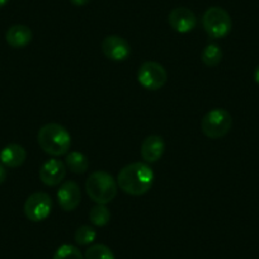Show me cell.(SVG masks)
Here are the masks:
<instances>
[{"instance_id": "5b68a950", "label": "cell", "mask_w": 259, "mask_h": 259, "mask_svg": "<svg viewBox=\"0 0 259 259\" xmlns=\"http://www.w3.org/2000/svg\"><path fill=\"white\" fill-rule=\"evenodd\" d=\"M233 118L228 111L223 108H213L205 114L201 121L202 133L208 139H221L230 131Z\"/></svg>"}, {"instance_id": "44dd1931", "label": "cell", "mask_w": 259, "mask_h": 259, "mask_svg": "<svg viewBox=\"0 0 259 259\" xmlns=\"http://www.w3.org/2000/svg\"><path fill=\"white\" fill-rule=\"evenodd\" d=\"M7 179V170L6 168H4V165L2 163H0V184L4 183Z\"/></svg>"}, {"instance_id": "7402d4cb", "label": "cell", "mask_w": 259, "mask_h": 259, "mask_svg": "<svg viewBox=\"0 0 259 259\" xmlns=\"http://www.w3.org/2000/svg\"><path fill=\"white\" fill-rule=\"evenodd\" d=\"M71 4H74V6L76 7H83V6H87V4L91 2V0H70Z\"/></svg>"}, {"instance_id": "d6986e66", "label": "cell", "mask_w": 259, "mask_h": 259, "mask_svg": "<svg viewBox=\"0 0 259 259\" xmlns=\"http://www.w3.org/2000/svg\"><path fill=\"white\" fill-rule=\"evenodd\" d=\"M96 229L89 225H81L80 228L76 229L75 236H74L76 244H79V245H89V244H92L96 240Z\"/></svg>"}, {"instance_id": "52a82bcc", "label": "cell", "mask_w": 259, "mask_h": 259, "mask_svg": "<svg viewBox=\"0 0 259 259\" xmlns=\"http://www.w3.org/2000/svg\"><path fill=\"white\" fill-rule=\"evenodd\" d=\"M52 210V200L45 192H34L24 202V215L29 221L39 223L46 220Z\"/></svg>"}, {"instance_id": "ac0fdd59", "label": "cell", "mask_w": 259, "mask_h": 259, "mask_svg": "<svg viewBox=\"0 0 259 259\" xmlns=\"http://www.w3.org/2000/svg\"><path fill=\"white\" fill-rule=\"evenodd\" d=\"M84 259H114V254L104 244H94L87 249Z\"/></svg>"}, {"instance_id": "3957f363", "label": "cell", "mask_w": 259, "mask_h": 259, "mask_svg": "<svg viewBox=\"0 0 259 259\" xmlns=\"http://www.w3.org/2000/svg\"><path fill=\"white\" fill-rule=\"evenodd\" d=\"M85 191L89 198L97 205H107L116 198L118 184L111 174L104 170H98L88 177Z\"/></svg>"}, {"instance_id": "8fae6325", "label": "cell", "mask_w": 259, "mask_h": 259, "mask_svg": "<svg viewBox=\"0 0 259 259\" xmlns=\"http://www.w3.org/2000/svg\"><path fill=\"white\" fill-rule=\"evenodd\" d=\"M65 176H66V165L57 159H50L39 169V179L45 186H57L64 181Z\"/></svg>"}, {"instance_id": "ffe728a7", "label": "cell", "mask_w": 259, "mask_h": 259, "mask_svg": "<svg viewBox=\"0 0 259 259\" xmlns=\"http://www.w3.org/2000/svg\"><path fill=\"white\" fill-rule=\"evenodd\" d=\"M52 259H84V255L76 246L64 244L55 251Z\"/></svg>"}, {"instance_id": "e0dca14e", "label": "cell", "mask_w": 259, "mask_h": 259, "mask_svg": "<svg viewBox=\"0 0 259 259\" xmlns=\"http://www.w3.org/2000/svg\"><path fill=\"white\" fill-rule=\"evenodd\" d=\"M89 221L96 226H106L111 221V212L106 205H96L89 211Z\"/></svg>"}, {"instance_id": "6da1fadb", "label": "cell", "mask_w": 259, "mask_h": 259, "mask_svg": "<svg viewBox=\"0 0 259 259\" xmlns=\"http://www.w3.org/2000/svg\"><path fill=\"white\" fill-rule=\"evenodd\" d=\"M154 183L153 169L145 163H133L119 170L117 184L126 194L143 196L148 193Z\"/></svg>"}, {"instance_id": "7c38bea8", "label": "cell", "mask_w": 259, "mask_h": 259, "mask_svg": "<svg viewBox=\"0 0 259 259\" xmlns=\"http://www.w3.org/2000/svg\"><path fill=\"white\" fill-rule=\"evenodd\" d=\"M164 151H165V143H164L163 138L158 135H150L143 141L141 144V158L146 161V163H156L160 160L163 156Z\"/></svg>"}, {"instance_id": "cb8c5ba5", "label": "cell", "mask_w": 259, "mask_h": 259, "mask_svg": "<svg viewBox=\"0 0 259 259\" xmlns=\"http://www.w3.org/2000/svg\"><path fill=\"white\" fill-rule=\"evenodd\" d=\"M8 2H9V0H0V8L6 6V4L8 3Z\"/></svg>"}, {"instance_id": "277c9868", "label": "cell", "mask_w": 259, "mask_h": 259, "mask_svg": "<svg viewBox=\"0 0 259 259\" xmlns=\"http://www.w3.org/2000/svg\"><path fill=\"white\" fill-rule=\"evenodd\" d=\"M202 26L210 38L220 39L230 33L233 22L225 9L220 7H211L203 14Z\"/></svg>"}, {"instance_id": "9a60e30c", "label": "cell", "mask_w": 259, "mask_h": 259, "mask_svg": "<svg viewBox=\"0 0 259 259\" xmlns=\"http://www.w3.org/2000/svg\"><path fill=\"white\" fill-rule=\"evenodd\" d=\"M65 165L69 168V170L73 171L75 174H83L88 170L89 161L84 154L79 153V151H71V153L66 154L65 158Z\"/></svg>"}, {"instance_id": "603a6c76", "label": "cell", "mask_w": 259, "mask_h": 259, "mask_svg": "<svg viewBox=\"0 0 259 259\" xmlns=\"http://www.w3.org/2000/svg\"><path fill=\"white\" fill-rule=\"evenodd\" d=\"M254 80H255L256 84H259V65L256 66L255 71H254Z\"/></svg>"}, {"instance_id": "7a4b0ae2", "label": "cell", "mask_w": 259, "mask_h": 259, "mask_svg": "<svg viewBox=\"0 0 259 259\" xmlns=\"http://www.w3.org/2000/svg\"><path fill=\"white\" fill-rule=\"evenodd\" d=\"M37 141L39 148L51 156L66 155L71 146L70 134L59 123H47L42 126L37 135Z\"/></svg>"}, {"instance_id": "ba28073f", "label": "cell", "mask_w": 259, "mask_h": 259, "mask_svg": "<svg viewBox=\"0 0 259 259\" xmlns=\"http://www.w3.org/2000/svg\"><path fill=\"white\" fill-rule=\"evenodd\" d=\"M57 201H59V206L65 212H71L75 210L80 205L81 201L79 184L74 181L64 182L57 191Z\"/></svg>"}, {"instance_id": "5bb4252c", "label": "cell", "mask_w": 259, "mask_h": 259, "mask_svg": "<svg viewBox=\"0 0 259 259\" xmlns=\"http://www.w3.org/2000/svg\"><path fill=\"white\" fill-rule=\"evenodd\" d=\"M32 38H33V33H32L31 28L23 26V24H14L6 33L7 42L9 46L14 47V49L26 47L27 45L31 44Z\"/></svg>"}, {"instance_id": "30bf717a", "label": "cell", "mask_w": 259, "mask_h": 259, "mask_svg": "<svg viewBox=\"0 0 259 259\" xmlns=\"http://www.w3.org/2000/svg\"><path fill=\"white\" fill-rule=\"evenodd\" d=\"M169 24L178 33H188L197 26V18L191 9L179 7L173 9L168 17Z\"/></svg>"}, {"instance_id": "2e32d148", "label": "cell", "mask_w": 259, "mask_h": 259, "mask_svg": "<svg viewBox=\"0 0 259 259\" xmlns=\"http://www.w3.org/2000/svg\"><path fill=\"white\" fill-rule=\"evenodd\" d=\"M223 60V50L216 44H210L203 49L202 61L208 68H215Z\"/></svg>"}, {"instance_id": "4fadbf2b", "label": "cell", "mask_w": 259, "mask_h": 259, "mask_svg": "<svg viewBox=\"0 0 259 259\" xmlns=\"http://www.w3.org/2000/svg\"><path fill=\"white\" fill-rule=\"evenodd\" d=\"M27 159V151L19 144H9L0 153L2 164L8 168H18L23 165Z\"/></svg>"}, {"instance_id": "9c48e42d", "label": "cell", "mask_w": 259, "mask_h": 259, "mask_svg": "<svg viewBox=\"0 0 259 259\" xmlns=\"http://www.w3.org/2000/svg\"><path fill=\"white\" fill-rule=\"evenodd\" d=\"M102 51L104 56L112 61H124L131 54V47L126 39L113 34V36H107L103 39Z\"/></svg>"}, {"instance_id": "8992f818", "label": "cell", "mask_w": 259, "mask_h": 259, "mask_svg": "<svg viewBox=\"0 0 259 259\" xmlns=\"http://www.w3.org/2000/svg\"><path fill=\"white\" fill-rule=\"evenodd\" d=\"M138 81L148 91H158L168 81V73L159 62L146 61L139 68Z\"/></svg>"}]
</instances>
